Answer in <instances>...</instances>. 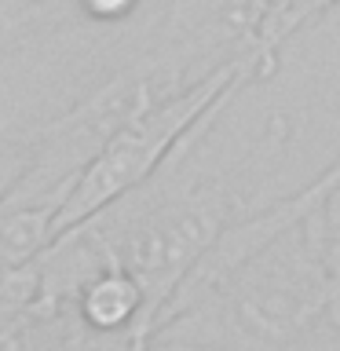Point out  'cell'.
Here are the masks:
<instances>
[{"instance_id":"6da1fadb","label":"cell","mask_w":340,"mask_h":351,"mask_svg":"<svg viewBox=\"0 0 340 351\" xmlns=\"http://www.w3.org/2000/svg\"><path fill=\"white\" fill-rule=\"evenodd\" d=\"M271 70H274V59L252 48H241L227 62L202 73L197 81L175 88V92L154 99L150 106H143L139 114H132L117 128V136L99 150V158L84 169L81 183L73 186L70 202L59 213L55 238L73 230L77 223H84V219L99 216L103 208L128 197L132 191H139L143 183H150L175 158V150L186 139L212 128V121L223 114L230 99L245 84L263 81Z\"/></svg>"},{"instance_id":"7a4b0ae2","label":"cell","mask_w":340,"mask_h":351,"mask_svg":"<svg viewBox=\"0 0 340 351\" xmlns=\"http://www.w3.org/2000/svg\"><path fill=\"white\" fill-rule=\"evenodd\" d=\"M73 315L84 326V333L117 337V333H143L150 340L147 296L139 282L125 267H106L77 293Z\"/></svg>"},{"instance_id":"3957f363","label":"cell","mask_w":340,"mask_h":351,"mask_svg":"<svg viewBox=\"0 0 340 351\" xmlns=\"http://www.w3.org/2000/svg\"><path fill=\"white\" fill-rule=\"evenodd\" d=\"M59 208L55 205H0V278L37 263L55 241Z\"/></svg>"},{"instance_id":"277c9868","label":"cell","mask_w":340,"mask_h":351,"mask_svg":"<svg viewBox=\"0 0 340 351\" xmlns=\"http://www.w3.org/2000/svg\"><path fill=\"white\" fill-rule=\"evenodd\" d=\"M337 4L340 0H278V4H271L263 11V19L256 22V29H252L245 48L274 59L278 48L304 26V22H315L318 15H326V11L337 8Z\"/></svg>"},{"instance_id":"5b68a950","label":"cell","mask_w":340,"mask_h":351,"mask_svg":"<svg viewBox=\"0 0 340 351\" xmlns=\"http://www.w3.org/2000/svg\"><path fill=\"white\" fill-rule=\"evenodd\" d=\"M33 161V128H0V205Z\"/></svg>"},{"instance_id":"8992f818","label":"cell","mask_w":340,"mask_h":351,"mask_svg":"<svg viewBox=\"0 0 340 351\" xmlns=\"http://www.w3.org/2000/svg\"><path fill=\"white\" fill-rule=\"evenodd\" d=\"M139 4L143 0H77V8L99 26H117V22L132 19L139 11Z\"/></svg>"},{"instance_id":"52a82bcc","label":"cell","mask_w":340,"mask_h":351,"mask_svg":"<svg viewBox=\"0 0 340 351\" xmlns=\"http://www.w3.org/2000/svg\"><path fill=\"white\" fill-rule=\"evenodd\" d=\"M252 4V29H256V22L263 19V11H267L271 4H278V0H249ZM252 29H249V37H252Z\"/></svg>"}]
</instances>
